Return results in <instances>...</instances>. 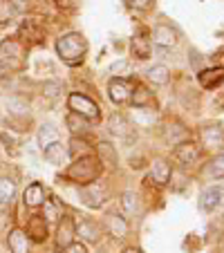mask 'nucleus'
<instances>
[{
    "label": "nucleus",
    "mask_w": 224,
    "mask_h": 253,
    "mask_svg": "<svg viewBox=\"0 0 224 253\" xmlns=\"http://www.w3.org/2000/svg\"><path fill=\"white\" fill-rule=\"evenodd\" d=\"M56 52L63 63H67V65H79V63H83L86 52H88L86 36L79 32L63 34L61 39L56 41Z\"/></svg>",
    "instance_id": "nucleus-1"
},
{
    "label": "nucleus",
    "mask_w": 224,
    "mask_h": 253,
    "mask_svg": "<svg viewBox=\"0 0 224 253\" xmlns=\"http://www.w3.org/2000/svg\"><path fill=\"white\" fill-rule=\"evenodd\" d=\"M99 175H101V159L94 157V155H83V157H77L74 159V164L67 168V179L81 184V186L96 182Z\"/></svg>",
    "instance_id": "nucleus-2"
},
{
    "label": "nucleus",
    "mask_w": 224,
    "mask_h": 253,
    "mask_svg": "<svg viewBox=\"0 0 224 253\" xmlns=\"http://www.w3.org/2000/svg\"><path fill=\"white\" fill-rule=\"evenodd\" d=\"M67 105H70L72 112L81 115L83 119H88V121L99 119V105L92 99H88L86 94H81V92H72L70 99H67Z\"/></svg>",
    "instance_id": "nucleus-3"
},
{
    "label": "nucleus",
    "mask_w": 224,
    "mask_h": 253,
    "mask_svg": "<svg viewBox=\"0 0 224 253\" xmlns=\"http://www.w3.org/2000/svg\"><path fill=\"white\" fill-rule=\"evenodd\" d=\"M81 202L86 206H90V209H101L108 202V186L103 182H99V179L81 186Z\"/></svg>",
    "instance_id": "nucleus-4"
},
{
    "label": "nucleus",
    "mask_w": 224,
    "mask_h": 253,
    "mask_svg": "<svg viewBox=\"0 0 224 253\" xmlns=\"http://www.w3.org/2000/svg\"><path fill=\"white\" fill-rule=\"evenodd\" d=\"M108 130H110V134H112V137H117L119 141L130 143L134 139V128L130 126V121L126 119L124 115H117V112L108 119Z\"/></svg>",
    "instance_id": "nucleus-5"
},
{
    "label": "nucleus",
    "mask_w": 224,
    "mask_h": 253,
    "mask_svg": "<svg viewBox=\"0 0 224 253\" xmlns=\"http://www.w3.org/2000/svg\"><path fill=\"white\" fill-rule=\"evenodd\" d=\"M133 83L128 81V79H112V81L108 83V94H110V101L117 105L126 103V101H130V96H133Z\"/></svg>",
    "instance_id": "nucleus-6"
},
{
    "label": "nucleus",
    "mask_w": 224,
    "mask_h": 253,
    "mask_svg": "<svg viewBox=\"0 0 224 253\" xmlns=\"http://www.w3.org/2000/svg\"><path fill=\"white\" fill-rule=\"evenodd\" d=\"M153 43L157 47H164V49H171L179 43V34L171 27V25H157L153 29Z\"/></svg>",
    "instance_id": "nucleus-7"
},
{
    "label": "nucleus",
    "mask_w": 224,
    "mask_h": 253,
    "mask_svg": "<svg viewBox=\"0 0 224 253\" xmlns=\"http://www.w3.org/2000/svg\"><path fill=\"white\" fill-rule=\"evenodd\" d=\"M171 175H173V168L166 159H155L150 164V172H148V182H155L157 186H166L171 182Z\"/></svg>",
    "instance_id": "nucleus-8"
},
{
    "label": "nucleus",
    "mask_w": 224,
    "mask_h": 253,
    "mask_svg": "<svg viewBox=\"0 0 224 253\" xmlns=\"http://www.w3.org/2000/svg\"><path fill=\"white\" fill-rule=\"evenodd\" d=\"M200 155H202V150L195 141H179L175 146V159L179 164H184V166L195 164L197 159H200Z\"/></svg>",
    "instance_id": "nucleus-9"
},
{
    "label": "nucleus",
    "mask_w": 224,
    "mask_h": 253,
    "mask_svg": "<svg viewBox=\"0 0 224 253\" xmlns=\"http://www.w3.org/2000/svg\"><path fill=\"white\" fill-rule=\"evenodd\" d=\"M77 235V229H74V220H72L70 215H63V222L58 224V231H56V244L61 249H65L67 244H72Z\"/></svg>",
    "instance_id": "nucleus-10"
},
{
    "label": "nucleus",
    "mask_w": 224,
    "mask_h": 253,
    "mask_svg": "<svg viewBox=\"0 0 224 253\" xmlns=\"http://www.w3.org/2000/svg\"><path fill=\"white\" fill-rule=\"evenodd\" d=\"M45 188L41 186L39 182H34V184H29L27 188H25V193H23V202H25V206H29V209H36V206H43L45 204Z\"/></svg>",
    "instance_id": "nucleus-11"
},
{
    "label": "nucleus",
    "mask_w": 224,
    "mask_h": 253,
    "mask_svg": "<svg viewBox=\"0 0 224 253\" xmlns=\"http://www.w3.org/2000/svg\"><path fill=\"white\" fill-rule=\"evenodd\" d=\"M7 247L11 253H29V238L23 229H11L7 235Z\"/></svg>",
    "instance_id": "nucleus-12"
},
{
    "label": "nucleus",
    "mask_w": 224,
    "mask_h": 253,
    "mask_svg": "<svg viewBox=\"0 0 224 253\" xmlns=\"http://www.w3.org/2000/svg\"><path fill=\"white\" fill-rule=\"evenodd\" d=\"M25 233H27V238L34 240V242H43V240L47 238V222L43 220V215H34L32 220H29Z\"/></svg>",
    "instance_id": "nucleus-13"
},
{
    "label": "nucleus",
    "mask_w": 224,
    "mask_h": 253,
    "mask_svg": "<svg viewBox=\"0 0 224 253\" xmlns=\"http://www.w3.org/2000/svg\"><path fill=\"white\" fill-rule=\"evenodd\" d=\"M77 235H81V240L86 242H99L101 240V226L92 220H81L79 224H74Z\"/></svg>",
    "instance_id": "nucleus-14"
},
{
    "label": "nucleus",
    "mask_w": 224,
    "mask_h": 253,
    "mask_svg": "<svg viewBox=\"0 0 224 253\" xmlns=\"http://www.w3.org/2000/svg\"><path fill=\"white\" fill-rule=\"evenodd\" d=\"M222 200H224V188L222 186H211L202 193L200 206H202V211H213L215 206H220Z\"/></svg>",
    "instance_id": "nucleus-15"
},
{
    "label": "nucleus",
    "mask_w": 224,
    "mask_h": 253,
    "mask_svg": "<svg viewBox=\"0 0 224 253\" xmlns=\"http://www.w3.org/2000/svg\"><path fill=\"white\" fill-rule=\"evenodd\" d=\"M224 81V67H209L200 72V85L206 90H213Z\"/></svg>",
    "instance_id": "nucleus-16"
},
{
    "label": "nucleus",
    "mask_w": 224,
    "mask_h": 253,
    "mask_svg": "<svg viewBox=\"0 0 224 253\" xmlns=\"http://www.w3.org/2000/svg\"><path fill=\"white\" fill-rule=\"evenodd\" d=\"M43 155H45V159H47L52 166H61V164L65 162V157H67V150H65V146H63L61 141H56V143H49L47 148H43Z\"/></svg>",
    "instance_id": "nucleus-17"
},
{
    "label": "nucleus",
    "mask_w": 224,
    "mask_h": 253,
    "mask_svg": "<svg viewBox=\"0 0 224 253\" xmlns=\"http://www.w3.org/2000/svg\"><path fill=\"white\" fill-rule=\"evenodd\" d=\"M20 34L27 36L29 41H34V43H39V41L43 39V25H41L39 18H29L20 25Z\"/></svg>",
    "instance_id": "nucleus-18"
},
{
    "label": "nucleus",
    "mask_w": 224,
    "mask_h": 253,
    "mask_svg": "<svg viewBox=\"0 0 224 253\" xmlns=\"http://www.w3.org/2000/svg\"><path fill=\"white\" fill-rule=\"evenodd\" d=\"M20 11H23V2L20 0H0V23H7V20L14 18Z\"/></svg>",
    "instance_id": "nucleus-19"
},
{
    "label": "nucleus",
    "mask_w": 224,
    "mask_h": 253,
    "mask_svg": "<svg viewBox=\"0 0 224 253\" xmlns=\"http://www.w3.org/2000/svg\"><path fill=\"white\" fill-rule=\"evenodd\" d=\"M146 77H148V81L155 83V85H166V83L171 81V70H168L166 65H153L146 72Z\"/></svg>",
    "instance_id": "nucleus-20"
},
{
    "label": "nucleus",
    "mask_w": 224,
    "mask_h": 253,
    "mask_svg": "<svg viewBox=\"0 0 224 253\" xmlns=\"http://www.w3.org/2000/svg\"><path fill=\"white\" fill-rule=\"evenodd\" d=\"M202 139H204L206 148H218V146H222V141H224V130L222 128H215V126L204 128V130H202Z\"/></svg>",
    "instance_id": "nucleus-21"
},
{
    "label": "nucleus",
    "mask_w": 224,
    "mask_h": 253,
    "mask_svg": "<svg viewBox=\"0 0 224 253\" xmlns=\"http://www.w3.org/2000/svg\"><path fill=\"white\" fill-rule=\"evenodd\" d=\"M130 101H133L134 108H148V105L155 103V96H153V92H148L143 85H137L133 90V96H130Z\"/></svg>",
    "instance_id": "nucleus-22"
},
{
    "label": "nucleus",
    "mask_w": 224,
    "mask_h": 253,
    "mask_svg": "<svg viewBox=\"0 0 224 253\" xmlns=\"http://www.w3.org/2000/svg\"><path fill=\"white\" fill-rule=\"evenodd\" d=\"M65 124H67V128H70V132L74 134V137L88 132V119H83V117L77 115V112H70V115L65 117Z\"/></svg>",
    "instance_id": "nucleus-23"
},
{
    "label": "nucleus",
    "mask_w": 224,
    "mask_h": 253,
    "mask_svg": "<svg viewBox=\"0 0 224 253\" xmlns=\"http://www.w3.org/2000/svg\"><path fill=\"white\" fill-rule=\"evenodd\" d=\"M58 141V128L54 124H43L39 130V143L41 148H47L49 143H56Z\"/></svg>",
    "instance_id": "nucleus-24"
},
{
    "label": "nucleus",
    "mask_w": 224,
    "mask_h": 253,
    "mask_svg": "<svg viewBox=\"0 0 224 253\" xmlns=\"http://www.w3.org/2000/svg\"><path fill=\"white\" fill-rule=\"evenodd\" d=\"M108 229H110V233L115 235V238H126V233H128V222L121 217V215H108Z\"/></svg>",
    "instance_id": "nucleus-25"
},
{
    "label": "nucleus",
    "mask_w": 224,
    "mask_h": 253,
    "mask_svg": "<svg viewBox=\"0 0 224 253\" xmlns=\"http://www.w3.org/2000/svg\"><path fill=\"white\" fill-rule=\"evenodd\" d=\"M96 153H99V159H101V164H110V166H117V150H115V146H110V143H105V141H101L99 146H96Z\"/></svg>",
    "instance_id": "nucleus-26"
},
{
    "label": "nucleus",
    "mask_w": 224,
    "mask_h": 253,
    "mask_svg": "<svg viewBox=\"0 0 224 253\" xmlns=\"http://www.w3.org/2000/svg\"><path fill=\"white\" fill-rule=\"evenodd\" d=\"M14 193H16V184L11 179H7V177L0 179V204H9Z\"/></svg>",
    "instance_id": "nucleus-27"
},
{
    "label": "nucleus",
    "mask_w": 224,
    "mask_h": 253,
    "mask_svg": "<svg viewBox=\"0 0 224 253\" xmlns=\"http://www.w3.org/2000/svg\"><path fill=\"white\" fill-rule=\"evenodd\" d=\"M121 206H124V211H126L128 215H134V213H137V206H139L137 195H134L133 191L124 193V197H121Z\"/></svg>",
    "instance_id": "nucleus-28"
},
{
    "label": "nucleus",
    "mask_w": 224,
    "mask_h": 253,
    "mask_svg": "<svg viewBox=\"0 0 224 253\" xmlns=\"http://www.w3.org/2000/svg\"><path fill=\"white\" fill-rule=\"evenodd\" d=\"M70 155L74 159H77L79 155H81V157H83V155H90V153H88V143L83 141V139H79V137H72V141H70Z\"/></svg>",
    "instance_id": "nucleus-29"
},
{
    "label": "nucleus",
    "mask_w": 224,
    "mask_h": 253,
    "mask_svg": "<svg viewBox=\"0 0 224 253\" xmlns=\"http://www.w3.org/2000/svg\"><path fill=\"white\" fill-rule=\"evenodd\" d=\"M133 54L137 58H148L150 56V47H148V43L143 39H134L133 41Z\"/></svg>",
    "instance_id": "nucleus-30"
},
{
    "label": "nucleus",
    "mask_w": 224,
    "mask_h": 253,
    "mask_svg": "<svg viewBox=\"0 0 224 253\" xmlns=\"http://www.w3.org/2000/svg\"><path fill=\"white\" fill-rule=\"evenodd\" d=\"M209 175H211V177H224V153H220L218 157L211 162Z\"/></svg>",
    "instance_id": "nucleus-31"
},
{
    "label": "nucleus",
    "mask_w": 224,
    "mask_h": 253,
    "mask_svg": "<svg viewBox=\"0 0 224 253\" xmlns=\"http://www.w3.org/2000/svg\"><path fill=\"white\" fill-rule=\"evenodd\" d=\"M45 213H43V220L45 222H56L61 215H58V209L56 204H54V200H45Z\"/></svg>",
    "instance_id": "nucleus-32"
},
{
    "label": "nucleus",
    "mask_w": 224,
    "mask_h": 253,
    "mask_svg": "<svg viewBox=\"0 0 224 253\" xmlns=\"http://www.w3.org/2000/svg\"><path fill=\"white\" fill-rule=\"evenodd\" d=\"M0 54H11V56H18V54H20V47L14 43V41H7V43L0 45Z\"/></svg>",
    "instance_id": "nucleus-33"
},
{
    "label": "nucleus",
    "mask_w": 224,
    "mask_h": 253,
    "mask_svg": "<svg viewBox=\"0 0 224 253\" xmlns=\"http://www.w3.org/2000/svg\"><path fill=\"white\" fill-rule=\"evenodd\" d=\"M63 253H88V247L83 242H72L63 249Z\"/></svg>",
    "instance_id": "nucleus-34"
},
{
    "label": "nucleus",
    "mask_w": 224,
    "mask_h": 253,
    "mask_svg": "<svg viewBox=\"0 0 224 253\" xmlns=\"http://www.w3.org/2000/svg\"><path fill=\"white\" fill-rule=\"evenodd\" d=\"M155 0H128V5L134 7V9H150Z\"/></svg>",
    "instance_id": "nucleus-35"
},
{
    "label": "nucleus",
    "mask_w": 224,
    "mask_h": 253,
    "mask_svg": "<svg viewBox=\"0 0 224 253\" xmlns=\"http://www.w3.org/2000/svg\"><path fill=\"white\" fill-rule=\"evenodd\" d=\"M56 5L61 7V9H77V7L81 5V0H56Z\"/></svg>",
    "instance_id": "nucleus-36"
},
{
    "label": "nucleus",
    "mask_w": 224,
    "mask_h": 253,
    "mask_svg": "<svg viewBox=\"0 0 224 253\" xmlns=\"http://www.w3.org/2000/svg\"><path fill=\"white\" fill-rule=\"evenodd\" d=\"M43 90H45V94H49V96H56L58 92L63 90V85H61V83H45V87H43Z\"/></svg>",
    "instance_id": "nucleus-37"
},
{
    "label": "nucleus",
    "mask_w": 224,
    "mask_h": 253,
    "mask_svg": "<svg viewBox=\"0 0 224 253\" xmlns=\"http://www.w3.org/2000/svg\"><path fill=\"white\" fill-rule=\"evenodd\" d=\"M7 74H9V65H7V63H2V61H0V79H5Z\"/></svg>",
    "instance_id": "nucleus-38"
},
{
    "label": "nucleus",
    "mask_w": 224,
    "mask_h": 253,
    "mask_svg": "<svg viewBox=\"0 0 224 253\" xmlns=\"http://www.w3.org/2000/svg\"><path fill=\"white\" fill-rule=\"evenodd\" d=\"M124 253H141V249H137V247H128V249H124Z\"/></svg>",
    "instance_id": "nucleus-39"
}]
</instances>
